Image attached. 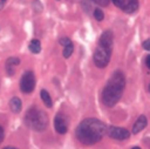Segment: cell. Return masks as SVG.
<instances>
[{
    "instance_id": "cell-1",
    "label": "cell",
    "mask_w": 150,
    "mask_h": 149,
    "mask_svg": "<svg viewBox=\"0 0 150 149\" xmlns=\"http://www.w3.org/2000/svg\"><path fill=\"white\" fill-rule=\"evenodd\" d=\"M105 134L107 126L95 117L84 118L75 130L76 138L84 145H93L100 142Z\"/></svg>"
},
{
    "instance_id": "cell-2",
    "label": "cell",
    "mask_w": 150,
    "mask_h": 149,
    "mask_svg": "<svg viewBox=\"0 0 150 149\" xmlns=\"http://www.w3.org/2000/svg\"><path fill=\"white\" fill-rule=\"evenodd\" d=\"M125 88V76L121 70H116L108 80L103 92L102 102L107 107H114L122 97Z\"/></svg>"
},
{
    "instance_id": "cell-3",
    "label": "cell",
    "mask_w": 150,
    "mask_h": 149,
    "mask_svg": "<svg viewBox=\"0 0 150 149\" xmlns=\"http://www.w3.org/2000/svg\"><path fill=\"white\" fill-rule=\"evenodd\" d=\"M48 116L43 110L38 107H30L25 114V123L27 127L35 131H43L48 126Z\"/></svg>"
},
{
    "instance_id": "cell-4",
    "label": "cell",
    "mask_w": 150,
    "mask_h": 149,
    "mask_svg": "<svg viewBox=\"0 0 150 149\" xmlns=\"http://www.w3.org/2000/svg\"><path fill=\"white\" fill-rule=\"evenodd\" d=\"M110 55H111V50L103 48L101 46H97L94 52V55H93L95 66L98 68H105L108 66V63L110 62Z\"/></svg>"
},
{
    "instance_id": "cell-5",
    "label": "cell",
    "mask_w": 150,
    "mask_h": 149,
    "mask_svg": "<svg viewBox=\"0 0 150 149\" xmlns=\"http://www.w3.org/2000/svg\"><path fill=\"white\" fill-rule=\"evenodd\" d=\"M35 88V75L32 70H27L20 80V89L25 94H29Z\"/></svg>"
},
{
    "instance_id": "cell-6",
    "label": "cell",
    "mask_w": 150,
    "mask_h": 149,
    "mask_svg": "<svg viewBox=\"0 0 150 149\" xmlns=\"http://www.w3.org/2000/svg\"><path fill=\"white\" fill-rule=\"evenodd\" d=\"M107 134L109 137L118 140V141H123L130 137V131L128 129L122 128V127H116V126L107 127Z\"/></svg>"
},
{
    "instance_id": "cell-7",
    "label": "cell",
    "mask_w": 150,
    "mask_h": 149,
    "mask_svg": "<svg viewBox=\"0 0 150 149\" xmlns=\"http://www.w3.org/2000/svg\"><path fill=\"white\" fill-rule=\"evenodd\" d=\"M114 5L121 8L124 13H135L138 9V0H111Z\"/></svg>"
},
{
    "instance_id": "cell-8",
    "label": "cell",
    "mask_w": 150,
    "mask_h": 149,
    "mask_svg": "<svg viewBox=\"0 0 150 149\" xmlns=\"http://www.w3.org/2000/svg\"><path fill=\"white\" fill-rule=\"evenodd\" d=\"M112 43H114V34H112V32L110 29H108V31H104L100 35L97 46H101L103 48L112 50Z\"/></svg>"
},
{
    "instance_id": "cell-9",
    "label": "cell",
    "mask_w": 150,
    "mask_h": 149,
    "mask_svg": "<svg viewBox=\"0 0 150 149\" xmlns=\"http://www.w3.org/2000/svg\"><path fill=\"white\" fill-rule=\"evenodd\" d=\"M54 127H55V130L61 135L67 133L68 124H67V120L63 114H61V113L56 114V116L54 117Z\"/></svg>"
},
{
    "instance_id": "cell-10",
    "label": "cell",
    "mask_w": 150,
    "mask_h": 149,
    "mask_svg": "<svg viewBox=\"0 0 150 149\" xmlns=\"http://www.w3.org/2000/svg\"><path fill=\"white\" fill-rule=\"evenodd\" d=\"M20 65V59L16 57V56H12V57H8L6 60V63H5V70L7 73L8 76H12L14 75L15 73V68L16 66Z\"/></svg>"
},
{
    "instance_id": "cell-11",
    "label": "cell",
    "mask_w": 150,
    "mask_h": 149,
    "mask_svg": "<svg viewBox=\"0 0 150 149\" xmlns=\"http://www.w3.org/2000/svg\"><path fill=\"white\" fill-rule=\"evenodd\" d=\"M146 124H148V118H146V116L145 115H141L137 120H136V122L134 123V126H132V134H138L139 131H142L145 127H146Z\"/></svg>"
},
{
    "instance_id": "cell-12",
    "label": "cell",
    "mask_w": 150,
    "mask_h": 149,
    "mask_svg": "<svg viewBox=\"0 0 150 149\" xmlns=\"http://www.w3.org/2000/svg\"><path fill=\"white\" fill-rule=\"evenodd\" d=\"M9 108L14 113V114H18L21 111V108H22V103H21V100L18 97V96H14L9 100Z\"/></svg>"
},
{
    "instance_id": "cell-13",
    "label": "cell",
    "mask_w": 150,
    "mask_h": 149,
    "mask_svg": "<svg viewBox=\"0 0 150 149\" xmlns=\"http://www.w3.org/2000/svg\"><path fill=\"white\" fill-rule=\"evenodd\" d=\"M40 97H41V100H42V102L45 103L46 107H48V108H52V107H53L52 96H50V94H49L46 89H41V92H40Z\"/></svg>"
},
{
    "instance_id": "cell-14",
    "label": "cell",
    "mask_w": 150,
    "mask_h": 149,
    "mask_svg": "<svg viewBox=\"0 0 150 149\" xmlns=\"http://www.w3.org/2000/svg\"><path fill=\"white\" fill-rule=\"evenodd\" d=\"M28 48H29V50H30L33 54H38V53H40V50H41V43H40V41H39L38 39H33V40L29 42Z\"/></svg>"
},
{
    "instance_id": "cell-15",
    "label": "cell",
    "mask_w": 150,
    "mask_h": 149,
    "mask_svg": "<svg viewBox=\"0 0 150 149\" xmlns=\"http://www.w3.org/2000/svg\"><path fill=\"white\" fill-rule=\"evenodd\" d=\"M94 1L93 0H82L81 1V6H82V8H83V11L86 12V13H90L91 12V9H94L93 7H94Z\"/></svg>"
},
{
    "instance_id": "cell-16",
    "label": "cell",
    "mask_w": 150,
    "mask_h": 149,
    "mask_svg": "<svg viewBox=\"0 0 150 149\" xmlns=\"http://www.w3.org/2000/svg\"><path fill=\"white\" fill-rule=\"evenodd\" d=\"M73 52H74V45H73V42H71V43H69V45L64 46V48H63V52H62V54H63V57H64V59H68V57H70V55L73 54Z\"/></svg>"
},
{
    "instance_id": "cell-17",
    "label": "cell",
    "mask_w": 150,
    "mask_h": 149,
    "mask_svg": "<svg viewBox=\"0 0 150 149\" xmlns=\"http://www.w3.org/2000/svg\"><path fill=\"white\" fill-rule=\"evenodd\" d=\"M32 6H33V9H34L35 13H41L42 9H43V6H42V4L40 2V0H33Z\"/></svg>"
},
{
    "instance_id": "cell-18",
    "label": "cell",
    "mask_w": 150,
    "mask_h": 149,
    "mask_svg": "<svg viewBox=\"0 0 150 149\" xmlns=\"http://www.w3.org/2000/svg\"><path fill=\"white\" fill-rule=\"evenodd\" d=\"M94 18H95L97 21H102V20L104 19V13L102 12V9L95 8V9H94Z\"/></svg>"
},
{
    "instance_id": "cell-19",
    "label": "cell",
    "mask_w": 150,
    "mask_h": 149,
    "mask_svg": "<svg viewBox=\"0 0 150 149\" xmlns=\"http://www.w3.org/2000/svg\"><path fill=\"white\" fill-rule=\"evenodd\" d=\"M59 43L61 45V46H67V45H69V43H71V40L69 39V38H67V36H62V38H60L59 39Z\"/></svg>"
},
{
    "instance_id": "cell-20",
    "label": "cell",
    "mask_w": 150,
    "mask_h": 149,
    "mask_svg": "<svg viewBox=\"0 0 150 149\" xmlns=\"http://www.w3.org/2000/svg\"><path fill=\"white\" fill-rule=\"evenodd\" d=\"M95 4H97L98 6H102V7H107L110 2V0H93Z\"/></svg>"
},
{
    "instance_id": "cell-21",
    "label": "cell",
    "mask_w": 150,
    "mask_h": 149,
    "mask_svg": "<svg viewBox=\"0 0 150 149\" xmlns=\"http://www.w3.org/2000/svg\"><path fill=\"white\" fill-rule=\"evenodd\" d=\"M142 47H143L145 50H150V38H149V39H146L145 41H143Z\"/></svg>"
},
{
    "instance_id": "cell-22",
    "label": "cell",
    "mask_w": 150,
    "mask_h": 149,
    "mask_svg": "<svg viewBox=\"0 0 150 149\" xmlns=\"http://www.w3.org/2000/svg\"><path fill=\"white\" fill-rule=\"evenodd\" d=\"M145 65H146V67L150 69V54L145 57Z\"/></svg>"
},
{
    "instance_id": "cell-23",
    "label": "cell",
    "mask_w": 150,
    "mask_h": 149,
    "mask_svg": "<svg viewBox=\"0 0 150 149\" xmlns=\"http://www.w3.org/2000/svg\"><path fill=\"white\" fill-rule=\"evenodd\" d=\"M6 1H7V0H0V12H1V11H2V8L5 7Z\"/></svg>"
},
{
    "instance_id": "cell-24",
    "label": "cell",
    "mask_w": 150,
    "mask_h": 149,
    "mask_svg": "<svg viewBox=\"0 0 150 149\" xmlns=\"http://www.w3.org/2000/svg\"><path fill=\"white\" fill-rule=\"evenodd\" d=\"M2 140H4V129H2V127L0 126V143L2 142Z\"/></svg>"
},
{
    "instance_id": "cell-25",
    "label": "cell",
    "mask_w": 150,
    "mask_h": 149,
    "mask_svg": "<svg viewBox=\"0 0 150 149\" xmlns=\"http://www.w3.org/2000/svg\"><path fill=\"white\" fill-rule=\"evenodd\" d=\"M4 149H15V148H13V147H6V148H4Z\"/></svg>"
},
{
    "instance_id": "cell-26",
    "label": "cell",
    "mask_w": 150,
    "mask_h": 149,
    "mask_svg": "<svg viewBox=\"0 0 150 149\" xmlns=\"http://www.w3.org/2000/svg\"><path fill=\"white\" fill-rule=\"evenodd\" d=\"M131 149H141L139 147H134V148H131Z\"/></svg>"
},
{
    "instance_id": "cell-27",
    "label": "cell",
    "mask_w": 150,
    "mask_h": 149,
    "mask_svg": "<svg viewBox=\"0 0 150 149\" xmlns=\"http://www.w3.org/2000/svg\"><path fill=\"white\" fill-rule=\"evenodd\" d=\"M148 89H149V93H150V84H149V88Z\"/></svg>"
}]
</instances>
